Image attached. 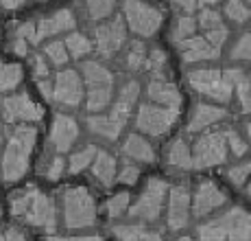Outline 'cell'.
Segmentation results:
<instances>
[{
  "label": "cell",
  "mask_w": 251,
  "mask_h": 241,
  "mask_svg": "<svg viewBox=\"0 0 251 241\" xmlns=\"http://www.w3.org/2000/svg\"><path fill=\"white\" fill-rule=\"evenodd\" d=\"M76 136H79V125H76V120L72 117H66V114H57L55 120H52V127H50V143H52V147L57 149V153L70 151Z\"/></svg>",
  "instance_id": "obj_16"
},
{
  "label": "cell",
  "mask_w": 251,
  "mask_h": 241,
  "mask_svg": "<svg viewBox=\"0 0 251 241\" xmlns=\"http://www.w3.org/2000/svg\"><path fill=\"white\" fill-rule=\"evenodd\" d=\"M16 37H22L28 44H35V22H26V24H22V27H18Z\"/></svg>",
  "instance_id": "obj_45"
},
{
  "label": "cell",
  "mask_w": 251,
  "mask_h": 241,
  "mask_svg": "<svg viewBox=\"0 0 251 241\" xmlns=\"http://www.w3.org/2000/svg\"><path fill=\"white\" fill-rule=\"evenodd\" d=\"M197 24L207 31V29H212V27L223 24V20H221V13L219 11H214V9H203V11L199 13V20H197Z\"/></svg>",
  "instance_id": "obj_40"
},
{
  "label": "cell",
  "mask_w": 251,
  "mask_h": 241,
  "mask_svg": "<svg viewBox=\"0 0 251 241\" xmlns=\"http://www.w3.org/2000/svg\"><path fill=\"white\" fill-rule=\"evenodd\" d=\"M11 213L18 219L26 221L31 226H42V228L52 230L57 224V211L52 200L42 193L37 186H26L20 193H13L11 197Z\"/></svg>",
  "instance_id": "obj_1"
},
{
  "label": "cell",
  "mask_w": 251,
  "mask_h": 241,
  "mask_svg": "<svg viewBox=\"0 0 251 241\" xmlns=\"http://www.w3.org/2000/svg\"><path fill=\"white\" fill-rule=\"evenodd\" d=\"M64 167H66V162H64V158H61V156L52 158V162L46 167L44 176L48 178V180H59L61 173H64Z\"/></svg>",
  "instance_id": "obj_44"
},
{
  "label": "cell",
  "mask_w": 251,
  "mask_h": 241,
  "mask_svg": "<svg viewBox=\"0 0 251 241\" xmlns=\"http://www.w3.org/2000/svg\"><path fill=\"white\" fill-rule=\"evenodd\" d=\"M144 66H147L153 75H160L164 70V66H166V53H164L162 48H153V51L149 53V57L144 60Z\"/></svg>",
  "instance_id": "obj_37"
},
{
  "label": "cell",
  "mask_w": 251,
  "mask_h": 241,
  "mask_svg": "<svg viewBox=\"0 0 251 241\" xmlns=\"http://www.w3.org/2000/svg\"><path fill=\"white\" fill-rule=\"evenodd\" d=\"M44 53L50 57V61L55 66H64L68 61V53H66L64 42H50V44L44 46Z\"/></svg>",
  "instance_id": "obj_36"
},
{
  "label": "cell",
  "mask_w": 251,
  "mask_h": 241,
  "mask_svg": "<svg viewBox=\"0 0 251 241\" xmlns=\"http://www.w3.org/2000/svg\"><path fill=\"white\" fill-rule=\"evenodd\" d=\"M64 221L68 228H88L96 221V202L85 186H68L66 189Z\"/></svg>",
  "instance_id": "obj_4"
},
{
  "label": "cell",
  "mask_w": 251,
  "mask_h": 241,
  "mask_svg": "<svg viewBox=\"0 0 251 241\" xmlns=\"http://www.w3.org/2000/svg\"><path fill=\"white\" fill-rule=\"evenodd\" d=\"M199 4H216V2H221V0H197Z\"/></svg>",
  "instance_id": "obj_53"
},
{
  "label": "cell",
  "mask_w": 251,
  "mask_h": 241,
  "mask_svg": "<svg viewBox=\"0 0 251 241\" xmlns=\"http://www.w3.org/2000/svg\"><path fill=\"white\" fill-rule=\"evenodd\" d=\"M197 31V20L192 16H179L175 22V29H173V40L179 44V42L192 37Z\"/></svg>",
  "instance_id": "obj_31"
},
{
  "label": "cell",
  "mask_w": 251,
  "mask_h": 241,
  "mask_svg": "<svg viewBox=\"0 0 251 241\" xmlns=\"http://www.w3.org/2000/svg\"><path fill=\"white\" fill-rule=\"evenodd\" d=\"M33 72H35L37 81H40V79H48V66H46V61H44V57H42V55L33 57Z\"/></svg>",
  "instance_id": "obj_47"
},
{
  "label": "cell",
  "mask_w": 251,
  "mask_h": 241,
  "mask_svg": "<svg viewBox=\"0 0 251 241\" xmlns=\"http://www.w3.org/2000/svg\"><path fill=\"white\" fill-rule=\"evenodd\" d=\"M123 16L127 20V27L142 37L155 35V31L162 24L160 9H155L149 2H142V0H123Z\"/></svg>",
  "instance_id": "obj_5"
},
{
  "label": "cell",
  "mask_w": 251,
  "mask_h": 241,
  "mask_svg": "<svg viewBox=\"0 0 251 241\" xmlns=\"http://www.w3.org/2000/svg\"><path fill=\"white\" fill-rule=\"evenodd\" d=\"M138 176H140V169L136 165H131V162H125L123 169L118 171V180L123 184H133L138 180Z\"/></svg>",
  "instance_id": "obj_43"
},
{
  "label": "cell",
  "mask_w": 251,
  "mask_h": 241,
  "mask_svg": "<svg viewBox=\"0 0 251 241\" xmlns=\"http://www.w3.org/2000/svg\"><path fill=\"white\" fill-rule=\"evenodd\" d=\"M0 108H2V117L9 123H13V120H40L44 117V108L37 105L26 92L2 99L0 101Z\"/></svg>",
  "instance_id": "obj_12"
},
{
  "label": "cell",
  "mask_w": 251,
  "mask_h": 241,
  "mask_svg": "<svg viewBox=\"0 0 251 241\" xmlns=\"http://www.w3.org/2000/svg\"><path fill=\"white\" fill-rule=\"evenodd\" d=\"M116 0H85V7L92 20H103L114 11Z\"/></svg>",
  "instance_id": "obj_32"
},
{
  "label": "cell",
  "mask_w": 251,
  "mask_h": 241,
  "mask_svg": "<svg viewBox=\"0 0 251 241\" xmlns=\"http://www.w3.org/2000/svg\"><path fill=\"white\" fill-rule=\"evenodd\" d=\"M0 213H2V206H0Z\"/></svg>",
  "instance_id": "obj_56"
},
{
  "label": "cell",
  "mask_w": 251,
  "mask_h": 241,
  "mask_svg": "<svg viewBox=\"0 0 251 241\" xmlns=\"http://www.w3.org/2000/svg\"><path fill=\"white\" fill-rule=\"evenodd\" d=\"M249 44H251V37L249 33H243V37H240L238 42L234 44V51H231V60L236 61H247L249 60Z\"/></svg>",
  "instance_id": "obj_41"
},
{
  "label": "cell",
  "mask_w": 251,
  "mask_h": 241,
  "mask_svg": "<svg viewBox=\"0 0 251 241\" xmlns=\"http://www.w3.org/2000/svg\"><path fill=\"white\" fill-rule=\"evenodd\" d=\"M88 127L92 129L94 134H99V136H105L107 141H116V138L120 136V132H123L125 125L116 123L112 117H90L88 119Z\"/></svg>",
  "instance_id": "obj_25"
},
{
  "label": "cell",
  "mask_w": 251,
  "mask_h": 241,
  "mask_svg": "<svg viewBox=\"0 0 251 241\" xmlns=\"http://www.w3.org/2000/svg\"><path fill=\"white\" fill-rule=\"evenodd\" d=\"M147 96L151 101H155L157 105L168 108V110H179V103H181L179 90L175 88V84H171V81L166 79L164 72L153 75V79L149 81V86H147Z\"/></svg>",
  "instance_id": "obj_15"
},
{
  "label": "cell",
  "mask_w": 251,
  "mask_h": 241,
  "mask_svg": "<svg viewBox=\"0 0 251 241\" xmlns=\"http://www.w3.org/2000/svg\"><path fill=\"white\" fill-rule=\"evenodd\" d=\"M236 94H238L243 112H249V77L247 75H243L238 79V84H236Z\"/></svg>",
  "instance_id": "obj_42"
},
{
  "label": "cell",
  "mask_w": 251,
  "mask_h": 241,
  "mask_svg": "<svg viewBox=\"0 0 251 241\" xmlns=\"http://www.w3.org/2000/svg\"><path fill=\"white\" fill-rule=\"evenodd\" d=\"M2 241H28V239H26V235L20 233L18 228H9L2 233Z\"/></svg>",
  "instance_id": "obj_48"
},
{
  "label": "cell",
  "mask_w": 251,
  "mask_h": 241,
  "mask_svg": "<svg viewBox=\"0 0 251 241\" xmlns=\"http://www.w3.org/2000/svg\"><path fill=\"white\" fill-rule=\"evenodd\" d=\"M179 110H168L162 105H153V103H142L138 110L136 125L140 132L151 134V136H160L166 134L173 127V123L177 120Z\"/></svg>",
  "instance_id": "obj_9"
},
{
  "label": "cell",
  "mask_w": 251,
  "mask_h": 241,
  "mask_svg": "<svg viewBox=\"0 0 251 241\" xmlns=\"http://www.w3.org/2000/svg\"><path fill=\"white\" fill-rule=\"evenodd\" d=\"M109 101H112V88H90L85 108L90 112H100V110H105L109 105Z\"/></svg>",
  "instance_id": "obj_29"
},
{
  "label": "cell",
  "mask_w": 251,
  "mask_h": 241,
  "mask_svg": "<svg viewBox=\"0 0 251 241\" xmlns=\"http://www.w3.org/2000/svg\"><path fill=\"white\" fill-rule=\"evenodd\" d=\"M114 235L118 237V241H162V237L157 233H153V230L138 226V224L116 226Z\"/></svg>",
  "instance_id": "obj_24"
},
{
  "label": "cell",
  "mask_w": 251,
  "mask_h": 241,
  "mask_svg": "<svg viewBox=\"0 0 251 241\" xmlns=\"http://www.w3.org/2000/svg\"><path fill=\"white\" fill-rule=\"evenodd\" d=\"M64 46H66V53L72 55V57H76V60L83 57V55H88V53L92 51V42L85 35H81V33H70V35L66 37Z\"/></svg>",
  "instance_id": "obj_28"
},
{
  "label": "cell",
  "mask_w": 251,
  "mask_h": 241,
  "mask_svg": "<svg viewBox=\"0 0 251 241\" xmlns=\"http://www.w3.org/2000/svg\"><path fill=\"white\" fill-rule=\"evenodd\" d=\"M168 165L175 169H190L192 167V153L190 147L183 138H177L168 149Z\"/></svg>",
  "instance_id": "obj_26"
},
{
  "label": "cell",
  "mask_w": 251,
  "mask_h": 241,
  "mask_svg": "<svg viewBox=\"0 0 251 241\" xmlns=\"http://www.w3.org/2000/svg\"><path fill=\"white\" fill-rule=\"evenodd\" d=\"M0 143H2V129H0Z\"/></svg>",
  "instance_id": "obj_55"
},
{
  "label": "cell",
  "mask_w": 251,
  "mask_h": 241,
  "mask_svg": "<svg viewBox=\"0 0 251 241\" xmlns=\"http://www.w3.org/2000/svg\"><path fill=\"white\" fill-rule=\"evenodd\" d=\"M138 94H140L138 81H129V84H125L123 90H120V94H118V99L114 101L109 117H112L116 123L125 125L127 123V119L131 117V108H133V103L138 101Z\"/></svg>",
  "instance_id": "obj_19"
},
{
  "label": "cell",
  "mask_w": 251,
  "mask_h": 241,
  "mask_svg": "<svg viewBox=\"0 0 251 241\" xmlns=\"http://www.w3.org/2000/svg\"><path fill=\"white\" fill-rule=\"evenodd\" d=\"M127 206H129V193H116L107 202V215L116 219V217H120L127 211Z\"/></svg>",
  "instance_id": "obj_35"
},
{
  "label": "cell",
  "mask_w": 251,
  "mask_h": 241,
  "mask_svg": "<svg viewBox=\"0 0 251 241\" xmlns=\"http://www.w3.org/2000/svg\"><path fill=\"white\" fill-rule=\"evenodd\" d=\"M147 60V46L142 42H131V48L127 53V66L131 70H140Z\"/></svg>",
  "instance_id": "obj_34"
},
{
  "label": "cell",
  "mask_w": 251,
  "mask_h": 241,
  "mask_svg": "<svg viewBox=\"0 0 251 241\" xmlns=\"http://www.w3.org/2000/svg\"><path fill=\"white\" fill-rule=\"evenodd\" d=\"M173 4H175V9L183 16H190V13H195L197 9H199V2L197 0H173Z\"/></svg>",
  "instance_id": "obj_46"
},
{
  "label": "cell",
  "mask_w": 251,
  "mask_h": 241,
  "mask_svg": "<svg viewBox=\"0 0 251 241\" xmlns=\"http://www.w3.org/2000/svg\"><path fill=\"white\" fill-rule=\"evenodd\" d=\"M225 134V143H227V151L236 153V156H243V153H247V143L243 141V138L238 136L236 132H231V129H227Z\"/></svg>",
  "instance_id": "obj_39"
},
{
  "label": "cell",
  "mask_w": 251,
  "mask_h": 241,
  "mask_svg": "<svg viewBox=\"0 0 251 241\" xmlns=\"http://www.w3.org/2000/svg\"><path fill=\"white\" fill-rule=\"evenodd\" d=\"M24 2H26V0H0V7H2V9H9V11H13V9H20Z\"/></svg>",
  "instance_id": "obj_51"
},
{
  "label": "cell",
  "mask_w": 251,
  "mask_h": 241,
  "mask_svg": "<svg viewBox=\"0 0 251 241\" xmlns=\"http://www.w3.org/2000/svg\"><path fill=\"white\" fill-rule=\"evenodd\" d=\"M37 129L31 125H20L11 132L9 145L2 156V178L4 182H18L28 171L31 151L35 147Z\"/></svg>",
  "instance_id": "obj_2"
},
{
  "label": "cell",
  "mask_w": 251,
  "mask_h": 241,
  "mask_svg": "<svg viewBox=\"0 0 251 241\" xmlns=\"http://www.w3.org/2000/svg\"><path fill=\"white\" fill-rule=\"evenodd\" d=\"M249 169H251V165H249L247 160H245L243 165H236V167H231L229 171H227V176H229L231 184H236V186H245V184H247Z\"/></svg>",
  "instance_id": "obj_38"
},
{
  "label": "cell",
  "mask_w": 251,
  "mask_h": 241,
  "mask_svg": "<svg viewBox=\"0 0 251 241\" xmlns=\"http://www.w3.org/2000/svg\"><path fill=\"white\" fill-rule=\"evenodd\" d=\"M225 13L231 22H247L249 20V7L245 0H227Z\"/></svg>",
  "instance_id": "obj_33"
},
{
  "label": "cell",
  "mask_w": 251,
  "mask_h": 241,
  "mask_svg": "<svg viewBox=\"0 0 251 241\" xmlns=\"http://www.w3.org/2000/svg\"><path fill=\"white\" fill-rule=\"evenodd\" d=\"M190 217V191L186 184H177L168 195V226L173 230H179L188 224Z\"/></svg>",
  "instance_id": "obj_14"
},
{
  "label": "cell",
  "mask_w": 251,
  "mask_h": 241,
  "mask_svg": "<svg viewBox=\"0 0 251 241\" xmlns=\"http://www.w3.org/2000/svg\"><path fill=\"white\" fill-rule=\"evenodd\" d=\"M81 70H83V79L88 84V88H112L114 75L105 66L96 64V61H85L81 66Z\"/></svg>",
  "instance_id": "obj_23"
},
{
  "label": "cell",
  "mask_w": 251,
  "mask_h": 241,
  "mask_svg": "<svg viewBox=\"0 0 251 241\" xmlns=\"http://www.w3.org/2000/svg\"><path fill=\"white\" fill-rule=\"evenodd\" d=\"M166 182L160 180V178H153V180L147 182L142 195L136 200V204L129 209V215L136 217V219L142 221H155L162 213L164 200H166Z\"/></svg>",
  "instance_id": "obj_7"
},
{
  "label": "cell",
  "mask_w": 251,
  "mask_h": 241,
  "mask_svg": "<svg viewBox=\"0 0 251 241\" xmlns=\"http://www.w3.org/2000/svg\"><path fill=\"white\" fill-rule=\"evenodd\" d=\"M179 48H181L183 61H188V64H195V61H212L221 55L219 48H214L205 37H199V35H192V37H188V40L179 42Z\"/></svg>",
  "instance_id": "obj_18"
},
{
  "label": "cell",
  "mask_w": 251,
  "mask_h": 241,
  "mask_svg": "<svg viewBox=\"0 0 251 241\" xmlns=\"http://www.w3.org/2000/svg\"><path fill=\"white\" fill-rule=\"evenodd\" d=\"M96 37V51L103 57H109L114 53H118L123 48L125 40H127V29H125V22L120 16H114L109 22L100 24L94 31Z\"/></svg>",
  "instance_id": "obj_11"
},
{
  "label": "cell",
  "mask_w": 251,
  "mask_h": 241,
  "mask_svg": "<svg viewBox=\"0 0 251 241\" xmlns=\"http://www.w3.org/2000/svg\"><path fill=\"white\" fill-rule=\"evenodd\" d=\"M179 241H192V239H188V237H183V239H179Z\"/></svg>",
  "instance_id": "obj_54"
},
{
  "label": "cell",
  "mask_w": 251,
  "mask_h": 241,
  "mask_svg": "<svg viewBox=\"0 0 251 241\" xmlns=\"http://www.w3.org/2000/svg\"><path fill=\"white\" fill-rule=\"evenodd\" d=\"M188 84L192 86V90L210 96L214 101H221V103H227L231 99V92H234V86L223 79V72L212 68L190 70L188 72Z\"/></svg>",
  "instance_id": "obj_8"
},
{
  "label": "cell",
  "mask_w": 251,
  "mask_h": 241,
  "mask_svg": "<svg viewBox=\"0 0 251 241\" xmlns=\"http://www.w3.org/2000/svg\"><path fill=\"white\" fill-rule=\"evenodd\" d=\"M225 202H227V195H225L214 182L205 180L197 186L195 200H192L190 206H192V211H195L197 217H205V215H210L212 211L225 206Z\"/></svg>",
  "instance_id": "obj_13"
},
{
  "label": "cell",
  "mask_w": 251,
  "mask_h": 241,
  "mask_svg": "<svg viewBox=\"0 0 251 241\" xmlns=\"http://www.w3.org/2000/svg\"><path fill=\"white\" fill-rule=\"evenodd\" d=\"M37 86H40V92L44 94V99L50 101V99H52V81H48V79H40V81H37Z\"/></svg>",
  "instance_id": "obj_49"
},
{
  "label": "cell",
  "mask_w": 251,
  "mask_h": 241,
  "mask_svg": "<svg viewBox=\"0 0 251 241\" xmlns=\"http://www.w3.org/2000/svg\"><path fill=\"white\" fill-rule=\"evenodd\" d=\"M94 156H96V147L94 145H88V147H83L81 151H76V153H72V158H70V173H81L83 169H88L92 165V160H94Z\"/></svg>",
  "instance_id": "obj_30"
},
{
  "label": "cell",
  "mask_w": 251,
  "mask_h": 241,
  "mask_svg": "<svg viewBox=\"0 0 251 241\" xmlns=\"http://www.w3.org/2000/svg\"><path fill=\"white\" fill-rule=\"evenodd\" d=\"M199 241H249V213L240 206H234L227 213L201 224Z\"/></svg>",
  "instance_id": "obj_3"
},
{
  "label": "cell",
  "mask_w": 251,
  "mask_h": 241,
  "mask_svg": "<svg viewBox=\"0 0 251 241\" xmlns=\"http://www.w3.org/2000/svg\"><path fill=\"white\" fill-rule=\"evenodd\" d=\"M92 173L96 176V180L105 186H112L116 178V160L109 151H96L94 160H92Z\"/></svg>",
  "instance_id": "obj_22"
},
{
  "label": "cell",
  "mask_w": 251,
  "mask_h": 241,
  "mask_svg": "<svg viewBox=\"0 0 251 241\" xmlns=\"http://www.w3.org/2000/svg\"><path fill=\"white\" fill-rule=\"evenodd\" d=\"M190 153H192V167H197V169L223 165L229 153L227 143H225V134L223 132L203 134V136L195 143V149H192Z\"/></svg>",
  "instance_id": "obj_6"
},
{
  "label": "cell",
  "mask_w": 251,
  "mask_h": 241,
  "mask_svg": "<svg viewBox=\"0 0 251 241\" xmlns=\"http://www.w3.org/2000/svg\"><path fill=\"white\" fill-rule=\"evenodd\" d=\"M227 117L225 108H219V105H207V103H199L195 110H192L190 123H188V132H203L210 125L219 123Z\"/></svg>",
  "instance_id": "obj_20"
},
{
  "label": "cell",
  "mask_w": 251,
  "mask_h": 241,
  "mask_svg": "<svg viewBox=\"0 0 251 241\" xmlns=\"http://www.w3.org/2000/svg\"><path fill=\"white\" fill-rule=\"evenodd\" d=\"M46 241H103L100 237H50Z\"/></svg>",
  "instance_id": "obj_52"
},
{
  "label": "cell",
  "mask_w": 251,
  "mask_h": 241,
  "mask_svg": "<svg viewBox=\"0 0 251 241\" xmlns=\"http://www.w3.org/2000/svg\"><path fill=\"white\" fill-rule=\"evenodd\" d=\"M13 48H16L18 55H26L28 53V42H24L22 37H16V40H13Z\"/></svg>",
  "instance_id": "obj_50"
},
{
  "label": "cell",
  "mask_w": 251,
  "mask_h": 241,
  "mask_svg": "<svg viewBox=\"0 0 251 241\" xmlns=\"http://www.w3.org/2000/svg\"><path fill=\"white\" fill-rule=\"evenodd\" d=\"M22 81V68L18 64H0V90H13Z\"/></svg>",
  "instance_id": "obj_27"
},
{
  "label": "cell",
  "mask_w": 251,
  "mask_h": 241,
  "mask_svg": "<svg viewBox=\"0 0 251 241\" xmlns=\"http://www.w3.org/2000/svg\"><path fill=\"white\" fill-rule=\"evenodd\" d=\"M61 105L76 108L83 101V79L76 70H59L52 84V99Z\"/></svg>",
  "instance_id": "obj_10"
},
{
  "label": "cell",
  "mask_w": 251,
  "mask_h": 241,
  "mask_svg": "<svg viewBox=\"0 0 251 241\" xmlns=\"http://www.w3.org/2000/svg\"><path fill=\"white\" fill-rule=\"evenodd\" d=\"M123 153L129 158H133V160H138V162H147V165L155 162V151H153V147L149 145V141H144V138L138 136V134L127 136V141L123 145Z\"/></svg>",
  "instance_id": "obj_21"
},
{
  "label": "cell",
  "mask_w": 251,
  "mask_h": 241,
  "mask_svg": "<svg viewBox=\"0 0 251 241\" xmlns=\"http://www.w3.org/2000/svg\"><path fill=\"white\" fill-rule=\"evenodd\" d=\"M75 27H76V20L72 16V11H68V9L55 11L52 16L35 22V44L42 42L44 37L57 35V33H64V31H72Z\"/></svg>",
  "instance_id": "obj_17"
}]
</instances>
